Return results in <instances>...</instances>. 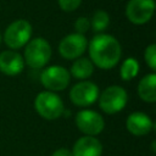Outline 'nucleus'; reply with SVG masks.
I'll list each match as a JSON object with an SVG mask.
<instances>
[{"label": "nucleus", "instance_id": "obj_13", "mask_svg": "<svg viewBox=\"0 0 156 156\" xmlns=\"http://www.w3.org/2000/svg\"><path fill=\"white\" fill-rule=\"evenodd\" d=\"M102 145L100 140L91 135L79 138L72 149L73 156H101Z\"/></svg>", "mask_w": 156, "mask_h": 156}, {"label": "nucleus", "instance_id": "obj_8", "mask_svg": "<svg viewBox=\"0 0 156 156\" xmlns=\"http://www.w3.org/2000/svg\"><path fill=\"white\" fill-rule=\"evenodd\" d=\"M155 12V0H129L126 6V16L133 24H145Z\"/></svg>", "mask_w": 156, "mask_h": 156}, {"label": "nucleus", "instance_id": "obj_16", "mask_svg": "<svg viewBox=\"0 0 156 156\" xmlns=\"http://www.w3.org/2000/svg\"><path fill=\"white\" fill-rule=\"evenodd\" d=\"M138 73H139V62L134 57L126 58L119 68L121 78L123 80H132L138 76Z\"/></svg>", "mask_w": 156, "mask_h": 156}, {"label": "nucleus", "instance_id": "obj_11", "mask_svg": "<svg viewBox=\"0 0 156 156\" xmlns=\"http://www.w3.org/2000/svg\"><path fill=\"white\" fill-rule=\"evenodd\" d=\"M24 68V60L15 50H5L0 54V72L6 76H17Z\"/></svg>", "mask_w": 156, "mask_h": 156}, {"label": "nucleus", "instance_id": "obj_2", "mask_svg": "<svg viewBox=\"0 0 156 156\" xmlns=\"http://www.w3.org/2000/svg\"><path fill=\"white\" fill-rule=\"evenodd\" d=\"M34 108L37 113L48 121L60 118L65 112L63 101L54 91H41L35 96Z\"/></svg>", "mask_w": 156, "mask_h": 156}, {"label": "nucleus", "instance_id": "obj_5", "mask_svg": "<svg viewBox=\"0 0 156 156\" xmlns=\"http://www.w3.org/2000/svg\"><path fill=\"white\" fill-rule=\"evenodd\" d=\"M32 37V26L26 20H17L13 21L7 26L4 33V41L5 44L12 49L17 50L24 46Z\"/></svg>", "mask_w": 156, "mask_h": 156}, {"label": "nucleus", "instance_id": "obj_21", "mask_svg": "<svg viewBox=\"0 0 156 156\" xmlns=\"http://www.w3.org/2000/svg\"><path fill=\"white\" fill-rule=\"evenodd\" d=\"M51 156H73V155H72L71 150H68L66 147H60V149L55 150Z\"/></svg>", "mask_w": 156, "mask_h": 156}, {"label": "nucleus", "instance_id": "obj_20", "mask_svg": "<svg viewBox=\"0 0 156 156\" xmlns=\"http://www.w3.org/2000/svg\"><path fill=\"white\" fill-rule=\"evenodd\" d=\"M90 28V21L87 17H78L74 22V29L76 33L79 34H84L88 32V29Z\"/></svg>", "mask_w": 156, "mask_h": 156}, {"label": "nucleus", "instance_id": "obj_17", "mask_svg": "<svg viewBox=\"0 0 156 156\" xmlns=\"http://www.w3.org/2000/svg\"><path fill=\"white\" fill-rule=\"evenodd\" d=\"M110 24V16L106 11L104 10H98L94 12L91 21H90V27L95 33H101L104 32Z\"/></svg>", "mask_w": 156, "mask_h": 156}, {"label": "nucleus", "instance_id": "obj_7", "mask_svg": "<svg viewBox=\"0 0 156 156\" xmlns=\"http://www.w3.org/2000/svg\"><path fill=\"white\" fill-rule=\"evenodd\" d=\"M99 98V87L90 80H80L69 90V99L76 106L93 105Z\"/></svg>", "mask_w": 156, "mask_h": 156}, {"label": "nucleus", "instance_id": "obj_10", "mask_svg": "<svg viewBox=\"0 0 156 156\" xmlns=\"http://www.w3.org/2000/svg\"><path fill=\"white\" fill-rule=\"evenodd\" d=\"M88 48V40L84 34L71 33L62 38L58 44V52L66 60H76L80 57Z\"/></svg>", "mask_w": 156, "mask_h": 156}, {"label": "nucleus", "instance_id": "obj_19", "mask_svg": "<svg viewBox=\"0 0 156 156\" xmlns=\"http://www.w3.org/2000/svg\"><path fill=\"white\" fill-rule=\"evenodd\" d=\"M57 2L61 10H63L65 12H72L79 7L82 0H57Z\"/></svg>", "mask_w": 156, "mask_h": 156}, {"label": "nucleus", "instance_id": "obj_3", "mask_svg": "<svg viewBox=\"0 0 156 156\" xmlns=\"http://www.w3.org/2000/svg\"><path fill=\"white\" fill-rule=\"evenodd\" d=\"M51 57V46L44 38H35L26 44L24 63L29 67L38 69L46 66Z\"/></svg>", "mask_w": 156, "mask_h": 156}, {"label": "nucleus", "instance_id": "obj_22", "mask_svg": "<svg viewBox=\"0 0 156 156\" xmlns=\"http://www.w3.org/2000/svg\"><path fill=\"white\" fill-rule=\"evenodd\" d=\"M1 40H2V37H1V33H0V43H1Z\"/></svg>", "mask_w": 156, "mask_h": 156}, {"label": "nucleus", "instance_id": "obj_12", "mask_svg": "<svg viewBox=\"0 0 156 156\" xmlns=\"http://www.w3.org/2000/svg\"><path fill=\"white\" fill-rule=\"evenodd\" d=\"M126 127L128 132L135 136H143L151 132L154 123L144 112H133L127 117Z\"/></svg>", "mask_w": 156, "mask_h": 156}, {"label": "nucleus", "instance_id": "obj_15", "mask_svg": "<svg viewBox=\"0 0 156 156\" xmlns=\"http://www.w3.org/2000/svg\"><path fill=\"white\" fill-rule=\"evenodd\" d=\"M94 72V65L88 57H78L71 66V74L80 80H85Z\"/></svg>", "mask_w": 156, "mask_h": 156}, {"label": "nucleus", "instance_id": "obj_1", "mask_svg": "<svg viewBox=\"0 0 156 156\" xmlns=\"http://www.w3.org/2000/svg\"><path fill=\"white\" fill-rule=\"evenodd\" d=\"M88 51L93 65L101 69L113 68L122 55L119 41L115 37L105 33H99L93 37L88 44Z\"/></svg>", "mask_w": 156, "mask_h": 156}, {"label": "nucleus", "instance_id": "obj_18", "mask_svg": "<svg viewBox=\"0 0 156 156\" xmlns=\"http://www.w3.org/2000/svg\"><path fill=\"white\" fill-rule=\"evenodd\" d=\"M144 58L147 63V66L152 69L156 71V45L155 44H150L144 52Z\"/></svg>", "mask_w": 156, "mask_h": 156}, {"label": "nucleus", "instance_id": "obj_6", "mask_svg": "<svg viewBox=\"0 0 156 156\" xmlns=\"http://www.w3.org/2000/svg\"><path fill=\"white\" fill-rule=\"evenodd\" d=\"M40 82L49 91H61L68 87L71 82V74L62 66H49L43 69L40 74Z\"/></svg>", "mask_w": 156, "mask_h": 156}, {"label": "nucleus", "instance_id": "obj_4", "mask_svg": "<svg viewBox=\"0 0 156 156\" xmlns=\"http://www.w3.org/2000/svg\"><path fill=\"white\" fill-rule=\"evenodd\" d=\"M127 101L128 94L119 85L107 87L101 95H99V106L107 115H113L122 111Z\"/></svg>", "mask_w": 156, "mask_h": 156}, {"label": "nucleus", "instance_id": "obj_14", "mask_svg": "<svg viewBox=\"0 0 156 156\" xmlns=\"http://www.w3.org/2000/svg\"><path fill=\"white\" fill-rule=\"evenodd\" d=\"M138 95L145 102L156 101V74L150 73L144 76L138 84Z\"/></svg>", "mask_w": 156, "mask_h": 156}, {"label": "nucleus", "instance_id": "obj_9", "mask_svg": "<svg viewBox=\"0 0 156 156\" xmlns=\"http://www.w3.org/2000/svg\"><path fill=\"white\" fill-rule=\"evenodd\" d=\"M77 128L85 135L95 136L104 130L105 121L100 113L93 110H82L74 118Z\"/></svg>", "mask_w": 156, "mask_h": 156}]
</instances>
